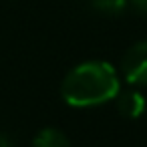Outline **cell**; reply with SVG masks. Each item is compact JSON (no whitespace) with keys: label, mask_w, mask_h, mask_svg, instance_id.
Returning <instances> with one entry per match:
<instances>
[{"label":"cell","mask_w":147,"mask_h":147,"mask_svg":"<svg viewBox=\"0 0 147 147\" xmlns=\"http://www.w3.org/2000/svg\"><path fill=\"white\" fill-rule=\"evenodd\" d=\"M119 91V75L107 61L81 63L61 83V95L71 107H95L115 99Z\"/></svg>","instance_id":"obj_1"},{"label":"cell","mask_w":147,"mask_h":147,"mask_svg":"<svg viewBox=\"0 0 147 147\" xmlns=\"http://www.w3.org/2000/svg\"><path fill=\"white\" fill-rule=\"evenodd\" d=\"M121 73L133 87H147V40H139L127 49L121 61Z\"/></svg>","instance_id":"obj_2"},{"label":"cell","mask_w":147,"mask_h":147,"mask_svg":"<svg viewBox=\"0 0 147 147\" xmlns=\"http://www.w3.org/2000/svg\"><path fill=\"white\" fill-rule=\"evenodd\" d=\"M115 99H117V111H119L125 119H139V117L145 113L147 101H145L143 93L137 91V89L119 91Z\"/></svg>","instance_id":"obj_3"},{"label":"cell","mask_w":147,"mask_h":147,"mask_svg":"<svg viewBox=\"0 0 147 147\" xmlns=\"http://www.w3.org/2000/svg\"><path fill=\"white\" fill-rule=\"evenodd\" d=\"M32 147H71V141L67 139V135L61 129L47 127V129L36 133Z\"/></svg>","instance_id":"obj_4"},{"label":"cell","mask_w":147,"mask_h":147,"mask_svg":"<svg viewBox=\"0 0 147 147\" xmlns=\"http://www.w3.org/2000/svg\"><path fill=\"white\" fill-rule=\"evenodd\" d=\"M95 10L105 12V14H117L127 6V0H91Z\"/></svg>","instance_id":"obj_5"},{"label":"cell","mask_w":147,"mask_h":147,"mask_svg":"<svg viewBox=\"0 0 147 147\" xmlns=\"http://www.w3.org/2000/svg\"><path fill=\"white\" fill-rule=\"evenodd\" d=\"M127 2H131L137 10H141V12H147V0H127Z\"/></svg>","instance_id":"obj_6"}]
</instances>
